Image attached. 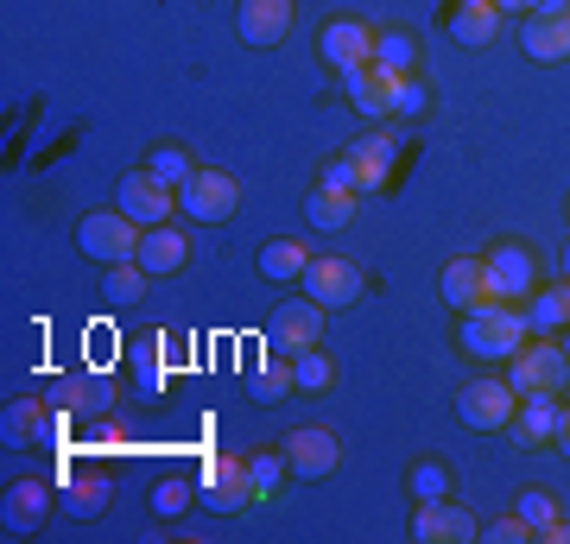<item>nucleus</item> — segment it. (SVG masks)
Segmentation results:
<instances>
[{
	"mask_svg": "<svg viewBox=\"0 0 570 544\" xmlns=\"http://www.w3.org/2000/svg\"><path fill=\"white\" fill-rule=\"evenodd\" d=\"M527 336H532V323L513 304H482V310L463 317V348L469 355H489V362H513L527 348Z\"/></svg>",
	"mask_w": 570,
	"mask_h": 544,
	"instance_id": "nucleus-1",
	"label": "nucleus"
},
{
	"mask_svg": "<svg viewBox=\"0 0 570 544\" xmlns=\"http://www.w3.org/2000/svg\"><path fill=\"white\" fill-rule=\"evenodd\" d=\"M140 235H146V228L134 222L127 209H96V216H82L77 247L108 273V266H121V260H140Z\"/></svg>",
	"mask_w": 570,
	"mask_h": 544,
	"instance_id": "nucleus-2",
	"label": "nucleus"
},
{
	"mask_svg": "<svg viewBox=\"0 0 570 544\" xmlns=\"http://www.w3.org/2000/svg\"><path fill=\"white\" fill-rule=\"evenodd\" d=\"M508 380H513V393H520V399H527V393H564L570 355L558 343H532V336H527V348L508 362Z\"/></svg>",
	"mask_w": 570,
	"mask_h": 544,
	"instance_id": "nucleus-3",
	"label": "nucleus"
},
{
	"mask_svg": "<svg viewBox=\"0 0 570 544\" xmlns=\"http://www.w3.org/2000/svg\"><path fill=\"white\" fill-rule=\"evenodd\" d=\"M532 254L527 247H494V254H482V304H520L532 298Z\"/></svg>",
	"mask_w": 570,
	"mask_h": 544,
	"instance_id": "nucleus-4",
	"label": "nucleus"
},
{
	"mask_svg": "<svg viewBox=\"0 0 570 544\" xmlns=\"http://www.w3.org/2000/svg\"><path fill=\"white\" fill-rule=\"evenodd\" d=\"M115 209H127L140 228H159L165 216L178 209V184H165L159 171H146L140 165V171H127V178L115 184Z\"/></svg>",
	"mask_w": 570,
	"mask_h": 544,
	"instance_id": "nucleus-5",
	"label": "nucleus"
},
{
	"mask_svg": "<svg viewBox=\"0 0 570 544\" xmlns=\"http://www.w3.org/2000/svg\"><path fill=\"white\" fill-rule=\"evenodd\" d=\"M178 209H190L197 222H228L235 209H242V184L228 178V171H190V178L178 184Z\"/></svg>",
	"mask_w": 570,
	"mask_h": 544,
	"instance_id": "nucleus-6",
	"label": "nucleus"
},
{
	"mask_svg": "<svg viewBox=\"0 0 570 544\" xmlns=\"http://www.w3.org/2000/svg\"><path fill=\"white\" fill-rule=\"evenodd\" d=\"M456 412H463L469 431H508L513 412H520V393H513V380H469L456 393Z\"/></svg>",
	"mask_w": 570,
	"mask_h": 544,
	"instance_id": "nucleus-7",
	"label": "nucleus"
},
{
	"mask_svg": "<svg viewBox=\"0 0 570 544\" xmlns=\"http://www.w3.org/2000/svg\"><path fill=\"white\" fill-rule=\"evenodd\" d=\"M520 51H527L532 63H564L570 58V0H546L539 13H527Z\"/></svg>",
	"mask_w": 570,
	"mask_h": 544,
	"instance_id": "nucleus-8",
	"label": "nucleus"
},
{
	"mask_svg": "<svg viewBox=\"0 0 570 544\" xmlns=\"http://www.w3.org/2000/svg\"><path fill=\"white\" fill-rule=\"evenodd\" d=\"M412 70H387V63L374 58V63H362V70H348V101L362 108L367 121H381V115H400V82H406Z\"/></svg>",
	"mask_w": 570,
	"mask_h": 544,
	"instance_id": "nucleus-9",
	"label": "nucleus"
},
{
	"mask_svg": "<svg viewBox=\"0 0 570 544\" xmlns=\"http://www.w3.org/2000/svg\"><path fill=\"white\" fill-rule=\"evenodd\" d=\"M266 343L279 348V355H305V348L324 343V304L305 298V304H279L273 323H266Z\"/></svg>",
	"mask_w": 570,
	"mask_h": 544,
	"instance_id": "nucleus-10",
	"label": "nucleus"
},
{
	"mask_svg": "<svg viewBox=\"0 0 570 544\" xmlns=\"http://www.w3.org/2000/svg\"><path fill=\"white\" fill-rule=\"evenodd\" d=\"M285 463H292L298 482H324V475H336V463H343V444L330 437L324 424H305V431L285 437Z\"/></svg>",
	"mask_w": 570,
	"mask_h": 544,
	"instance_id": "nucleus-11",
	"label": "nucleus"
},
{
	"mask_svg": "<svg viewBox=\"0 0 570 544\" xmlns=\"http://www.w3.org/2000/svg\"><path fill=\"white\" fill-rule=\"evenodd\" d=\"M374 44H381V32L367 20H330L324 39H317V51H324V63H336V70H362V63H374Z\"/></svg>",
	"mask_w": 570,
	"mask_h": 544,
	"instance_id": "nucleus-12",
	"label": "nucleus"
},
{
	"mask_svg": "<svg viewBox=\"0 0 570 544\" xmlns=\"http://www.w3.org/2000/svg\"><path fill=\"white\" fill-rule=\"evenodd\" d=\"M305 298H317L324 310L355 304V298H362V266H355V260H311L305 266Z\"/></svg>",
	"mask_w": 570,
	"mask_h": 544,
	"instance_id": "nucleus-13",
	"label": "nucleus"
},
{
	"mask_svg": "<svg viewBox=\"0 0 570 544\" xmlns=\"http://www.w3.org/2000/svg\"><path fill=\"white\" fill-rule=\"evenodd\" d=\"M412 538L419 544H469L475 538V520H469L463 506H450V501H419V513H412Z\"/></svg>",
	"mask_w": 570,
	"mask_h": 544,
	"instance_id": "nucleus-14",
	"label": "nucleus"
},
{
	"mask_svg": "<svg viewBox=\"0 0 570 544\" xmlns=\"http://www.w3.org/2000/svg\"><path fill=\"white\" fill-rule=\"evenodd\" d=\"M292 32V0H242V39L247 44H279Z\"/></svg>",
	"mask_w": 570,
	"mask_h": 544,
	"instance_id": "nucleus-15",
	"label": "nucleus"
},
{
	"mask_svg": "<svg viewBox=\"0 0 570 544\" xmlns=\"http://www.w3.org/2000/svg\"><path fill=\"white\" fill-rule=\"evenodd\" d=\"M558 393H527V399H520V412H513V437H520V444L527 449H539V444H551V431H558Z\"/></svg>",
	"mask_w": 570,
	"mask_h": 544,
	"instance_id": "nucleus-16",
	"label": "nucleus"
},
{
	"mask_svg": "<svg viewBox=\"0 0 570 544\" xmlns=\"http://www.w3.org/2000/svg\"><path fill=\"white\" fill-rule=\"evenodd\" d=\"M209 494H216V513H247V506H254L247 456H216V463H209Z\"/></svg>",
	"mask_w": 570,
	"mask_h": 544,
	"instance_id": "nucleus-17",
	"label": "nucleus"
},
{
	"mask_svg": "<svg viewBox=\"0 0 570 544\" xmlns=\"http://www.w3.org/2000/svg\"><path fill=\"white\" fill-rule=\"evenodd\" d=\"M501 32V7L494 0H456L450 7V39L456 44H494Z\"/></svg>",
	"mask_w": 570,
	"mask_h": 544,
	"instance_id": "nucleus-18",
	"label": "nucleus"
},
{
	"mask_svg": "<svg viewBox=\"0 0 570 544\" xmlns=\"http://www.w3.org/2000/svg\"><path fill=\"white\" fill-rule=\"evenodd\" d=\"M184 260H190V241H184L171 222H159V228H146L140 235V266L146 273H178Z\"/></svg>",
	"mask_w": 570,
	"mask_h": 544,
	"instance_id": "nucleus-19",
	"label": "nucleus"
},
{
	"mask_svg": "<svg viewBox=\"0 0 570 544\" xmlns=\"http://www.w3.org/2000/svg\"><path fill=\"white\" fill-rule=\"evenodd\" d=\"M393 152H400V146H393L387 133H374V140L348 146V165H355V184H362V197H367V190H381V184H387Z\"/></svg>",
	"mask_w": 570,
	"mask_h": 544,
	"instance_id": "nucleus-20",
	"label": "nucleus"
},
{
	"mask_svg": "<svg viewBox=\"0 0 570 544\" xmlns=\"http://www.w3.org/2000/svg\"><path fill=\"white\" fill-rule=\"evenodd\" d=\"M444 304L450 310H482V260H469V254H456V260L444 266Z\"/></svg>",
	"mask_w": 570,
	"mask_h": 544,
	"instance_id": "nucleus-21",
	"label": "nucleus"
},
{
	"mask_svg": "<svg viewBox=\"0 0 570 544\" xmlns=\"http://www.w3.org/2000/svg\"><path fill=\"white\" fill-rule=\"evenodd\" d=\"M305 266H311L305 241H266L261 247V273L266 279H305Z\"/></svg>",
	"mask_w": 570,
	"mask_h": 544,
	"instance_id": "nucleus-22",
	"label": "nucleus"
},
{
	"mask_svg": "<svg viewBox=\"0 0 570 544\" xmlns=\"http://www.w3.org/2000/svg\"><path fill=\"white\" fill-rule=\"evenodd\" d=\"M63 506H70L77 520H96L108 506V475H70V482H63Z\"/></svg>",
	"mask_w": 570,
	"mask_h": 544,
	"instance_id": "nucleus-23",
	"label": "nucleus"
},
{
	"mask_svg": "<svg viewBox=\"0 0 570 544\" xmlns=\"http://www.w3.org/2000/svg\"><path fill=\"white\" fill-rule=\"evenodd\" d=\"M355 202H362L355 190H317V197L305 202V216L317 228H348V222H355Z\"/></svg>",
	"mask_w": 570,
	"mask_h": 544,
	"instance_id": "nucleus-24",
	"label": "nucleus"
},
{
	"mask_svg": "<svg viewBox=\"0 0 570 544\" xmlns=\"http://www.w3.org/2000/svg\"><path fill=\"white\" fill-rule=\"evenodd\" d=\"M285 468H292V463H285V449H279V456H273V449H266V456H247V487H254V506H273Z\"/></svg>",
	"mask_w": 570,
	"mask_h": 544,
	"instance_id": "nucleus-25",
	"label": "nucleus"
},
{
	"mask_svg": "<svg viewBox=\"0 0 570 544\" xmlns=\"http://www.w3.org/2000/svg\"><path fill=\"white\" fill-rule=\"evenodd\" d=\"M146 273L140 260H121V266H108V279H102V298L108 304H140V291H146Z\"/></svg>",
	"mask_w": 570,
	"mask_h": 544,
	"instance_id": "nucleus-26",
	"label": "nucleus"
},
{
	"mask_svg": "<svg viewBox=\"0 0 570 544\" xmlns=\"http://www.w3.org/2000/svg\"><path fill=\"white\" fill-rule=\"evenodd\" d=\"M532 329H570V279L564 285H551V291H539L527 310Z\"/></svg>",
	"mask_w": 570,
	"mask_h": 544,
	"instance_id": "nucleus-27",
	"label": "nucleus"
},
{
	"mask_svg": "<svg viewBox=\"0 0 570 544\" xmlns=\"http://www.w3.org/2000/svg\"><path fill=\"white\" fill-rule=\"evenodd\" d=\"M7 520L32 532V525L45 520V487H39V482H20V487H13V494H7Z\"/></svg>",
	"mask_w": 570,
	"mask_h": 544,
	"instance_id": "nucleus-28",
	"label": "nucleus"
},
{
	"mask_svg": "<svg viewBox=\"0 0 570 544\" xmlns=\"http://www.w3.org/2000/svg\"><path fill=\"white\" fill-rule=\"evenodd\" d=\"M292 374H298V386H311V393H324V386L336 380V367H330L324 343H317V348H305V355H292Z\"/></svg>",
	"mask_w": 570,
	"mask_h": 544,
	"instance_id": "nucleus-29",
	"label": "nucleus"
},
{
	"mask_svg": "<svg viewBox=\"0 0 570 544\" xmlns=\"http://www.w3.org/2000/svg\"><path fill=\"white\" fill-rule=\"evenodd\" d=\"M254 386H261L266 399H279L285 386H298V374H292V355H279V348H273V355L254 367Z\"/></svg>",
	"mask_w": 570,
	"mask_h": 544,
	"instance_id": "nucleus-30",
	"label": "nucleus"
},
{
	"mask_svg": "<svg viewBox=\"0 0 570 544\" xmlns=\"http://www.w3.org/2000/svg\"><path fill=\"white\" fill-rule=\"evenodd\" d=\"M520 513H527V525L539 532V538H546L551 525H558V501H551L546 487H527V494H520Z\"/></svg>",
	"mask_w": 570,
	"mask_h": 544,
	"instance_id": "nucleus-31",
	"label": "nucleus"
},
{
	"mask_svg": "<svg viewBox=\"0 0 570 544\" xmlns=\"http://www.w3.org/2000/svg\"><path fill=\"white\" fill-rule=\"evenodd\" d=\"M45 418H51V412H45L39 399H20L13 412H7V437H39V431H45Z\"/></svg>",
	"mask_w": 570,
	"mask_h": 544,
	"instance_id": "nucleus-32",
	"label": "nucleus"
},
{
	"mask_svg": "<svg viewBox=\"0 0 570 544\" xmlns=\"http://www.w3.org/2000/svg\"><path fill=\"white\" fill-rule=\"evenodd\" d=\"M412 494H419V501H444L450 494V468L444 463H419L412 468Z\"/></svg>",
	"mask_w": 570,
	"mask_h": 544,
	"instance_id": "nucleus-33",
	"label": "nucleus"
},
{
	"mask_svg": "<svg viewBox=\"0 0 570 544\" xmlns=\"http://www.w3.org/2000/svg\"><path fill=\"white\" fill-rule=\"evenodd\" d=\"M146 171H159L165 184H184V178H190V171H197V165L184 159L178 146H159V152H153V159H146Z\"/></svg>",
	"mask_w": 570,
	"mask_h": 544,
	"instance_id": "nucleus-34",
	"label": "nucleus"
},
{
	"mask_svg": "<svg viewBox=\"0 0 570 544\" xmlns=\"http://www.w3.org/2000/svg\"><path fill=\"white\" fill-rule=\"evenodd\" d=\"M374 58L387 63V70H412V39H406V32H381Z\"/></svg>",
	"mask_w": 570,
	"mask_h": 544,
	"instance_id": "nucleus-35",
	"label": "nucleus"
},
{
	"mask_svg": "<svg viewBox=\"0 0 570 544\" xmlns=\"http://www.w3.org/2000/svg\"><path fill=\"white\" fill-rule=\"evenodd\" d=\"M184 501H190V482H159V487H153V513H159V520L184 513Z\"/></svg>",
	"mask_w": 570,
	"mask_h": 544,
	"instance_id": "nucleus-36",
	"label": "nucleus"
},
{
	"mask_svg": "<svg viewBox=\"0 0 570 544\" xmlns=\"http://www.w3.org/2000/svg\"><path fill=\"white\" fill-rule=\"evenodd\" d=\"M489 538H501V544H527V538H539V532L527 525V513H508V520H494V525H489Z\"/></svg>",
	"mask_w": 570,
	"mask_h": 544,
	"instance_id": "nucleus-37",
	"label": "nucleus"
},
{
	"mask_svg": "<svg viewBox=\"0 0 570 544\" xmlns=\"http://www.w3.org/2000/svg\"><path fill=\"white\" fill-rule=\"evenodd\" d=\"M324 190H355V197H362V184H355V165H348V152L324 165Z\"/></svg>",
	"mask_w": 570,
	"mask_h": 544,
	"instance_id": "nucleus-38",
	"label": "nucleus"
},
{
	"mask_svg": "<svg viewBox=\"0 0 570 544\" xmlns=\"http://www.w3.org/2000/svg\"><path fill=\"white\" fill-rule=\"evenodd\" d=\"M419 108H425V82L406 77V82H400V115H419Z\"/></svg>",
	"mask_w": 570,
	"mask_h": 544,
	"instance_id": "nucleus-39",
	"label": "nucleus"
},
{
	"mask_svg": "<svg viewBox=\"0 0 570 544\" xmlns=\"http://www.w3.org/2000/svg\"><path fill=\"white\" fill-rule=\"evenodd\" d=\"M551 444L570 456V405H558V431H551Z\"/></svg>",
	"mask_w": 570,
	"mask_h": 544,
	"instance_id": "nucleus-40",
	"label": "nucleus"
},
{
	"mask_svg": "<svg viewBox=\"0 0 570 544\" xmlns=\"http://www.w3.org/2000/svg\"><path fill=\"white\" fill-rule=\"evenodd\" d=\"M494 7H501V13H539L546 0H494Z\"/></svg>",
	"mask_w": 570,
	"mask_h": 544,
	"instance_id": "nucleus-41",
	"label": "nucleus"
},
{
	"mask_svg": "<svg viewBox=\"0 0 570 544\" xmlns=\"http://www.w3.org/2000/svg\"><path fill=\"white\" fill-rule=\"evenodd\" d=\"M546 538H551V544H570V520H558V525L546 532Z\"/></svg>",
	"mask_w": 570,
	"mask_h": 544,
	"instance_id": "nucleus-42",
	"label": "nucleus"
},
{
	"mask_svg": "<svg viewBox=\"0 0 570 544\" xmlns=\"http://www.w3.org/2000/svg\"><path fill=\"white\" fill-rule=\"evenodd\" d=\"M564 279H570V247H564Z\"/></svg>",
	"mask_w": 570,
	"mask_h": 544,
	"instance_id": "nucleus-43",
	"label": "nucleus"
},
{
	"mask_svg": "<svg viewBox=\"0 0 570 544\" xmlns=\"http://www.w3.org/2000/svg\"><path fill=\"white\" fill-rule=\"evenodd\" d=\"M564 355H570V336H564Z\"/></svg>",
	"mask_w": 570,
	"mask_h": 544,
	"instance_id": "nucleus-44",
	"label": "nucleus"
}]
</instances>
